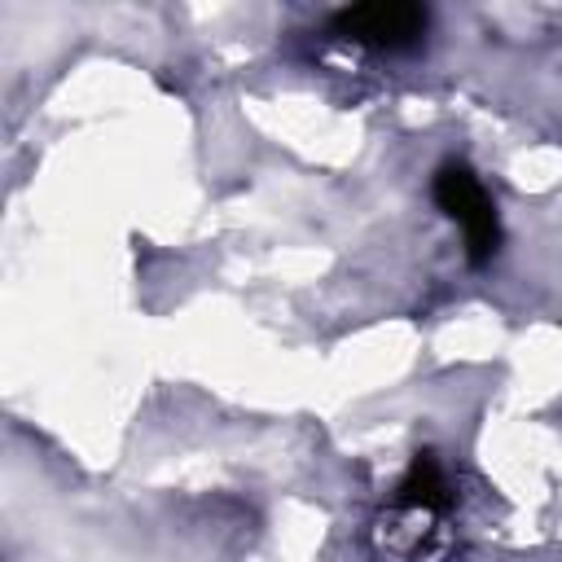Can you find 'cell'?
Segmentation results:
<instances>
[{
  "instance_id": "6da1fadb",
  "label": "cell",
  "mask_w": 562,
  "mask_h": 562,
  "mask_svg": "<svg viewBox=\"0 0 562 562\" xmlns=\"http://www.w3.org/2000/svg\"><path fill=\"white\" fill-rule=\"evenodd\" d=\"M430 189H435L439 211L461 224L470 263L492 259L496 246H501V220H496V206H492L487 189L479 184V176H474L465 162H443V167L435 171V184H430Z\"/></svg>"
},
{
  "instance_id": "7a4b0ae2",
  "label": "cell",
  "mask_w": 562,
  "mask_h": 562,
  "mask_svg": "<svg viewBox=\"0 0 562 562\" xmlns=\"http://www.w3.org/2000/svg\"><path fill=\"white\" fill-rule=\"evenodd\" d=\"M334 31L364 48H408L426 31V9L413 0H369L334 13Z\"/></svg>"
},
{
  "instance_id": "3957f363",
  "label": "cell",
  "mask_w": 562,
  "mask_h": 562,
  "mask_svg": "<svg viewBox=\"0 0 562 562\" xmlns=\"http://www.w3.org/2000/svg\"><path fill=\"white\" fill-rule=\"evenodd\" d=\"M395 501L408 505V509H443L448 505V479H443V470H439V461L430 452H417L413 457V465H408Z\"/></svg>"
}]
</instances>
